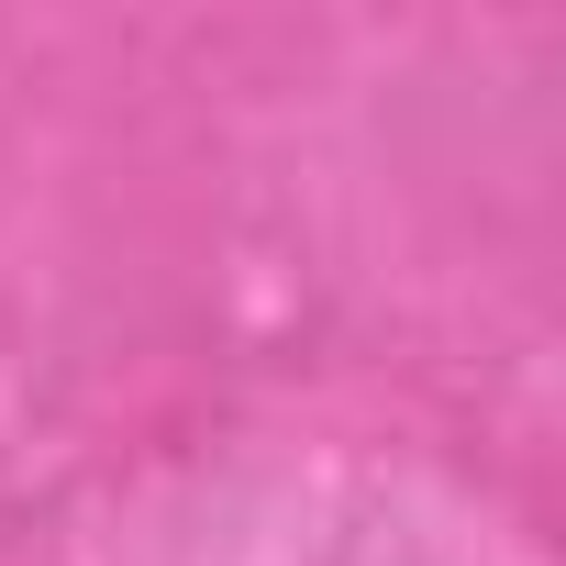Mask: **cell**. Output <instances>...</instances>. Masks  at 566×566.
<instances>
[]
</instances>
